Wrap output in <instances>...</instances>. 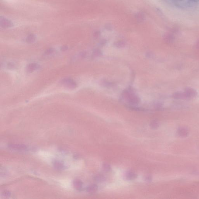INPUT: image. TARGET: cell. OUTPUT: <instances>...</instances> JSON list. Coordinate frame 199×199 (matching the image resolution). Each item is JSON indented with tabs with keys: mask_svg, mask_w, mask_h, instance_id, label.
Returning a JSON list of instances; mask_svg holds the SVG:
<instances>
[{
	"mask_svg": "<svg viewBox=\"0 0 199 199\" xmlns=\"http://www.w3.org/2000/svg\"><path fill=\"white\" fill-rule=\"evenodd\" d=\"M35 38L34 36H31L29 37L27 39V42L29 43H31L33 42L34 41Z\"/></svg>",
	"mask_w": 199,
	"mask_h": 199,
	"instance_id": "ba28073f",
	"label": "cell"
},
{
	"mask_svg": "<svg viewBox=\"0 0 199 199\" xmlns=\"http://www.w3.org/2000/svg\"><path fill=\"white\" fill-rule=\"evenodd\" d=\"M126 178L128 180H133L137 177L136 175L133 172H128L126 174Z\"/></svg>",
	"mask_w": 199,
	"mask_h": 199,
	"instance_id": "5b68a950",
	"label": "cell"
},
{
	"mask_svg": "<svg viewBox=\"0 0 199 199\" xmlns=\"http://www.w3.org/2000/svg\"><path fill=\"white\" fill-rule=\"evenodd\" d=\"M185 93L186 96L188 98H192L196 96V91L193 88H188L185 90Z\"/></svg>",
	"mask_w": 199,
	"mask_h": 199,
	"instance_id": "7a4b0ae2",
	"label": "cell"
},
{
	"mask_svg": "<svg viewBox=\"0 0 199 199\" xmlns=\"http://www.w3.org/2000/svg\"><path fill=\"white\" fill-rule=\"evenodd\" d=\"M67 49V47H66L64 46L62 47V48H61V49H62L61 50L63 51H66Z\"/></svg>",
	"mask_w": 199,
	"mask_h": 199,
	"instance_id": "30bf717a",
	"label": "cell"
},
{
	"mask_svg": "<svg viewBox=\"0 0 199 199\" xmlns=\"http://www.w3.org/2000/svg\"><path fill=\"white\" fill-rule=\"evenodd\" d=\"M61 83L65 87L69 89H74L77 86L76 83L73 80L69 79H63Z\"/></svg>",
	"mask_w": 199,
	"mask_h": 199,
	"instance_id": "6da1fadb",
	"label": "cell"
},
{
	"mask_svg": "<svg viewBox=\"0 0 199 199\" xmlns=\"http://www.w3.org/2000/svg\"><path fill=\"white\" fill-rule=\"evenodd\" d=\"M53 50L52 49H48L46 52V53L47 54H49L53 53Z\"/></svg>",
	"mask_w": 199,
	"mask_h": 199,
	"instance_id": "9c48e42d",
	"label": "cell"
},
{
	"mask_svg": "<svg viewBox=\"0 0 199 199\" xmlns=\"http://www.w3.org/2000/svg\"><path fill=\"white\" fill-rule=\"evenodd\" d=\"M173 97L175 99H188L185 93L176 92L173 95Z\"/></svg>",
	"mask_w": 199,
	"mask_h": 199,
	"instance_id": "3957f363",
	"label": "cell"
},
{
	"mask_svg": "<svg viewBox=\"0 0 199 199\" xmlns=\"http://www.w3.org/2000/svg\"><path fill=\"white\" fill-rule=\"evenodd\" d=\"M98 187L97 185H94L91 186L89 189V190H90L91 192H95L96 190H97Z\"/></svg>",
	"mask_w": 199,
	"mask_h": 199,
	"instance_id": "8992f818",
	"label": "cell"
},
{
	"mask_svg": "<svg viewBox=\"0 0 199 199\" xmlns=\"http://www.w3.org/2000/svg\"><path fill=\"white\" fill-rule=\"evenodd\" d=\"M103 168L106 171H109L110 170V167L108 164H104L103 165Z\"/></svg>",
	"mask_w": 199,
	"mask_h": 199,
	"instance_id": "52a82bcc",
	"label": "cell"
},
{
	"mask_svg": "<svg viewBox=\"0 0 199 199\" xmlns=\"http://www.w3.org/2000/svg\"><path fill=\"white\" fill-rule=\"evenodd\" d=\"M39 65L36 63H31L28 65L27 67V71L29 73H32L39 68Z\"/></svg>",
	"mask_w": 199,
	"mask_h": 199,
	"instance_id": "277c9868",
	"label": "cell"
}]
</instances>
